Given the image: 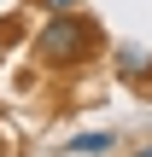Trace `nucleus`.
Masks as SVG:
<instances>
[{
	"mask_svg": "<svg viewBox=\"0 0 152 157\" xmlns=\"http://www.w3.org/2000/svg\"><path fill=\"white\" fill-rule=\"evenodd\" d=\"M94 47H100V23L88 12H47V23L35 29V52L47 64H59V70L82 64Z\"/></svg>",
	"mask_w": 152,
	"mask_h": 157,
	"instance_id": "obj_1",
	"label": "nucleus"
},
{
	"mask_svg": "<svg viewBox=\"0 0 152 157\" xmlns=\"http://www.w3.org/2000/svg\"><path fill=\"white\" fill-rule=\"evenodd\" d=\"M111 146H117V134H70L64 140V157H100Z\"/></svg>",
	"mask_w": 152,
	"mask_h": 157,
	"instance_id": "obj_2",
	"label": "nucleus"
},
{
	"mask_svg": "<svg viewBox=\"0 0 152 157\" xmlns=\"http://www.w3.org/2000/svg\"><path fill=\"white\" fill-rule=\"evenodd\" d=\"M117 70H123L129 82H146V70H152V58H146V47H123V52H117Z\"/></svg>",
	"mask_w": 152,
	"mask_h": 157,
	"instance_id": "obj_3",
	"label": "nucleus"
},
{
	"mask_svg": "<svg viewBox=\"0 0 152 157\" xmlns=\"http://www.w3.org/2000/svg\"><path fill=\"white\" fill-rule=\"evenodd\" d=\"M41 12H82V0H35Z\"/></svg>",
	"mask_w": 152,
	"mask_h": 157,
	"instance_id": "obj_4",
	"label": "nucleus"
},
{
	"mask_svg": "<svg viewBox=\"0 0 152 157\" xmlns=\"http://www.w3.org/2000/svg\"><path fill=\"white\" fill-rule=\"evenodd\" d=\"M135 157H152V146H141V151H135Z\"/></svg>",
	"mask_w": 152,
	"mask_h": 157,
	"instance_id": "obj_5",
	"label": "nucleus"
}]
</instances>
